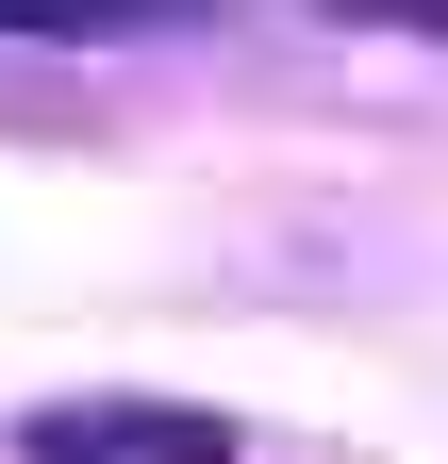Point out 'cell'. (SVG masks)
Masks as SVG:
<instances>
[{"label":"cell","mask_w":448,"mask_h":464,"mask_svg":"<svg viewBox=\"0 0 448 464\" xmlns=\"http://www.w3.org/2000/svg\"><path fill=\"white\" fill-rule=\"evenodd\" d=\"M34 464H233V431L183 415V398H67V415L17 431Z\"/></svg>","instance_id":"6da1fadb"},{"label":"cell","mask_w":448,"mask_h":464,"mask_svg":"<svg viewBox=\"0 0 448 464\" xmlns=\"http://www.w3.org/2000/svg\"><path fill=\"white\" fill-rule=\"evenodd\" d=\"M133 17H183V0H0L17 50H67V34H133Z\"/></svg>","instance_id":"7a4b0ae2"}]
</instances>
